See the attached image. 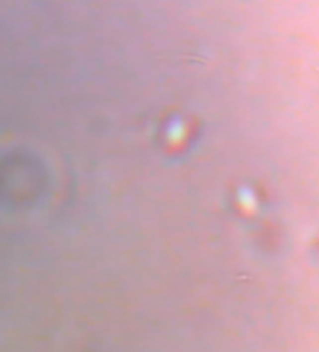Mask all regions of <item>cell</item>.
<instances>
[{
    "instance_id": "cell-1",
    "label": "cell",
    "mask_w": 319,
    "mask_h": 352,
    "mask_svg": "<svg viewBox=\"0 0 319 352\" xmlns=\"http://www.w3.org/2000/svg\"><path fill=\"white\" fill-rule=\"evenodd\" d=\"M186 137V124L185 122L181 118H173L172 121L170 122L167 128V139L168 142L173 143H180L182 142L183 138Z\"/></svg>"
},
{
    "instance_id": "cell-2",
    "label": "cell",
    "mask_w": 319,
    "mask_h": 352,
    "mask_svg": "<svg viewBox=\"0 0 319 352\" xmlns=\"http://www.w3.org/2000/svg\"><path fill=\"white\" fill-rule=\"evenodd\" d=\"M238 193H239V200H241L242 204L251 207V205H253L254 202H256L253 192H252L249 188H242Z\"/></svg>"
}]
</instances>
